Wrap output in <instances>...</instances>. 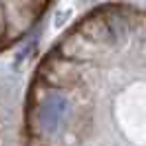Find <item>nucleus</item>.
I'll list each match as a JSON object with an SVG mask.
<instances>
[{
	"label": "nucleus",
	"instance_id": "obj_1",
	"mask_svg": "<svg viewBox=\"0 0 146 146\" xmlns=\"http://www.w3.org/2000/svg\"><path fill=\"white\" fill-rule=\"evenodd\" d=\"M66 106H69V102L64 95L60 93H51V95H46L42 104H40V109H38V124L40 128L44 131V133H53L58 124H60V119L64 117V113H66Z\"/></svg>",
	"mask_w": 146,
	"mask_h": 146
}]
</instances>
